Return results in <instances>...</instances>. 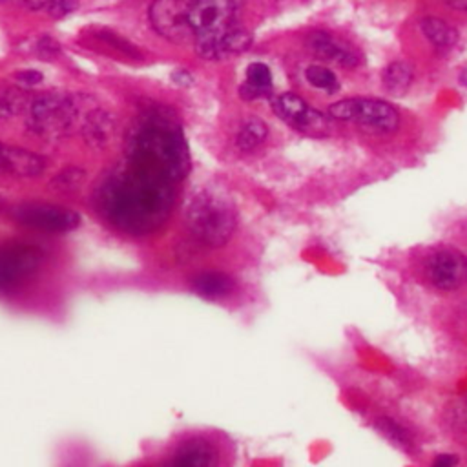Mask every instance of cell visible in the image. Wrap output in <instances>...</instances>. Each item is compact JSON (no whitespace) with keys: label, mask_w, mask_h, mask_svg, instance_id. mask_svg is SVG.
<instances>
[{"label":"cell","mask_w":467,"mask_h":467,"mask_svg":"<svg viewBox=\"0 0 467 467\" xmlns=\"http://www.w3.org/2000/svg\"><path fill=\"white\" fill-rule=\"evenodd\" d=\"M175 182L128 161L97 190V206L102 217L130 235H146L159 230L171 213Z\"/></svg>","instance_id":"cell-1"},{"label":"cell","mask_w":467,"mask_h":467,"mask_svg":"<svg viewBox=\"0 0 467 467\" xmlns=\"http://www.w3.org/2000/svg\"><path fill=\"white\" fill-rule=\"evenodd\" d=\"M128 161L171 182L190 171V151L181 126L162 109L146 111L131 128L126 142Z\"/></svg>","instance_id":"cell-2"},{"label":"cell","mask_w":467,"mask_h":467,"mask_svg":"<svg viewBox=\"0 0 467 467\" xmlns=\"http://www.w3.org/2000/svg\"><path fill=\"white\" fill-rule=\"evenodd\" d=\"M327 113L336 124L350 126L372 140H392L405 124L398 106L385 99L365 95L337 99L328 104Z\"/></svg>","instance_id":"cell-3"},{"label":"cell","mask_w":467,"mask_h":467,"mask_svg":"<svg viewBox=\"0 0 467 467\" xmlns=\"http://www.w3.org/2000/svg\"><path fill=\"white\" fill-rule=\"evenodd\" d=\"M186 228L195 243L219 250L230 243L237 230V210L221 190H201L186 208Z\"/></svg>","instance_id":"cell-4"},{"label":"cell","mask_w":467,"mask_h":467,"mask_svg":"<svg viewBox=\"0 0 467 467\" xmlns=\"http://www.w3.org/2000/svg\"><path fill=\"white\" fill-rule=\"evenodd\" d=\"M401 40L409 57L423 64H436L454 51L460 31L451 15L434 7L414 13L401 29Z\"/></svg>","instance_id":"cell-5"},{"label":"cell","mask_w":467,"mask_h":467,"mask_svg":"<svg viewBox=\"0 0 467 467\" xmlns=\"http://www.w3.org/2000/svg\"><path fill=\"white\" fill-rule=\"evenodd\" d=\"M414 274L427 290L441 296L467 288V252L447 243L432 244L416 257Z\"/></svg>","instance_id":"cell-6"},{"label":"cell","mask_w":467,"mask_h":467,"mask_svg":"<svg viewBox=\"0 0 467 467\" xmlns=\"http://www.w3.org/2000/svg\"><path fill=\"white\" fill-rule=\"evenodd\" d=\"M246 0H188L184 2V24L193 47L223 31L243 24Z\"/></svg>","instance_id":"cell-7"},{"label":"cell","mask_w":467,"mask_h":467,"mask_svg":"<svg viewBox=\"0 0 467 467\" xmlns=\"http://www.w3.org/2000/svg\"><path fill=\"white\" fill-rule=\"evenodd\" d=\"M301 47L306 57L321 60L336 69L359 71L365 66V53L348 35L330 27H312L303 33Z\"/></svg>","instance_id":"cell-8"},{"label":"cell","mask_w":467,"mask_h":467,"mask_svg":"<svg viewBox=\"0 0 467 467\" xmlns=\"http://www.w3.org/2000/svg\"><path fill=\"white\" fill-rule=\"evenodd\" d=\"M84 115L75 97L46 95L31 104L29 128L44 139H62L71 135L77 126L80 128Z\"/></svg>","instance_id":"cell-9"},{"label":"cell","mask_w":467,"mask_h":467,"mask_svg":"<svg viewBox=\"0 0 467 467\" xmlns=\"http://www.w3.org/2000/svg\"><path fill=\"white\" fill-rule=\"evenodd\" d=\"M268 100L272 113L299 133L310 137H327L336 124L327 111L317 109L299 91H281L277 95H272Z\"/></svg>","instance_id":"cell-10"},{"label":"cell","mask_w":467,"mask_h":467,"mask_svg":"<svg viewBox=\"0 0 467 467\" xmlns=\"http://www.w3.org/2000/svg\"><path fill=\"white\" fill-rule=\"evenodd\" d=\"M235 447H228L226 438L212 434H193L173 449L168 463L177 467H219L232 462Z\"/></svg>","instance_id":"cell-11"},{"label":"cell","mask_w":467,"mask_h":467,"mask_svg":"<svg viewBox=\"0 0 467 467\" xmlns=\"http://www.w3.org/2000/svg\"><path fill=\"white\" fill-rule=\"evenodd\" d=\"M292 77L301 89L299 93H303L306 99H332L343 88L336 67L310 57L297 62V66L292 69Z\"/></svg>","instance_id":"cell-12"},{"label":"cell","mask_w":467,"mask_h":467,"mask_svg":"<svg viewBox=\"0 0 467 467\" xmlns=\"http://www.w3.org/2000/svg\"><path fill=\"white\" fill-rule=\"evenodd\" d=\"M13 219L24 226L42 232H69L80 223V215L73 210L44 204V202H24L13 210Z\"/></svg>","instance_id":"cell-13"},{"label":"cell","mask_w":467,"mask_h":467,"mask_svg":"<svg viewBox=\"0 0 467 467\" xmlns=\"http://www.w3.org/2000/svg\"><path fill=\"white\" fill-rule=\"evenodd\" d=\"M42 252L27 243H9L0 246V288H9L29 275L42 265Z\"/></svg>","instance_id":"cell-14"},{"label":"cell","mask_w":467,"mask_h":467,"mask_svg":"<svg viewBox=\"0 0 467 467\" xmlns=\"http://www.w3.org/2000/svg\"><path fill=\"white\" fill-rule=\"evenodd\" d=\"M270 137L268 122L254 111H239L230 128V142L235 153L252 155L265 148Z\"/></svg>","instance_id":"cell-15"},{"label":"cell","mask_w":467,"mask_h":467,"mask_svg":"<svg viewBox=\"0 0 467 467\" xmlns=\"http://www.w3.org/2000/svg\"><path fill=\"white\" fill-rule=\"evenodd\" d=\"M254 42L252 31L244 24H237L215 38L195 46V53L204 60H224L243 55Z\"/></svg>","instance_id":"cell-16"},{"label":"cell","mask_w":467,"mask_h":467,"mask_svg":"<svg viewBox=\"0 0 467 467\" xmlns=\"http://www.w3.org/2000/svg\"><path fill=\"white\" fill-rule=\"evenodd\" d=\"M150 22L153 29L171 40L186 42L190 40L186 24H184V2L182 0H153L150 5Z\"/></svg>","instance_id":"cell-17"},{"label":"cell","mask_w":467,"mask_h":467,"mask_svg":"<svg viewBox=\"0 0 467 467\" xmlns=\"http://www.w3.org/2000/svg\"><path fill=\"white\" fill-rule=\"evenodd\" d=\"M46 170V159L35 151L0 142V173L13 177H36Z\"/></svg>","instance_id":"cell-18"},{"label":"cell","mask_w":467,"mask_h":467,"mask_svg":"<svg viewBox=\"0 0 467 467\" xmlns=\"http://www.w3.org/2000/svg\"><path fill=\"white\" fill-rule=\"evenodd\" d=\"M190 286L192 290L204 297V299H212V301H221L230 297L232 294H235L237 290V283L235 279L223 272V270H201L195 275H192L190 279Z\"/></svg>","instance_id":"cell-19"},{"label":"cell","mask_w":467,"mask_h":467,"mask_svg":"<svg viewBox=\"0 0 467 467\" xmlns=\"http://www.w3.org/2000/svg\"><path fill=\"white\" fill-rule=\"evenodd\" d=\"M274 95V75L266 62H250L244 69V80L239 86V97L244 102L270 99Z\"/></svg>","instance_id":"cell-20"},{"label":"cell","mask_w":467,"mask_h":467,"mask_svg":"<svg viewBox=\"0 0 467 467\" xmlns=\"http://www.w3.org/2000/svg\"><path fill=\"white\" fill-rule=\"evenodd\" d=\"M379 80L387 95L403 97L416 80L414 64L409 58H394L381 69Z\"/></svg>","instance_id":"cell-21"},{"label":"cell","mask_w":467,"mask_h":467,"mask_svg":"<svg viewBox=\"0 0 467 467\" xmlns=\"http://www.w3.org/2000/svg\"><path fill=\"white\" fill-rule=\"evenodd\" d=\"M80 133L84 135V140L88 144L97 148L106 146L113 135V119L99 108L89 109L82 119Z\"/></svg>","instance_id":"cell-22"},{"label":"cell","mask_w":467,"mask_h":467,"mask_svg":"<svg viewBox=\"0 0 467 467\" xmlns=\"http://www.w3.org/2000/svg\"><path fill=\"white\" fill-rule=\"evenodd\" d=\"M372 425H374L376 431H378L385 440H389L392 445H396V447H400V449H403V451H410V449H412L414 438H412L410 431H409L405 425H401L398 420L381 414V416H376V418H374V423H372Z\"/></svg>","instance_id":"cell-23"},{"label":"cell","mask_w":467,"mask_h":467,"mask_svg":"<svg viewBox=\"0 0 467 467\" xmlns=\"http://www.w3.org/2000/svg\"><path fill=\"white\" fill-rule=\"evenodd\" d=\"M445 425L456 434H467V394L454 398L443 410Z\"/></svg>","instance_id":"cell-24"},{"label":"cell","mask_w":467,"mask_h":467,"mask_svg":"<svg viewBox=\"0 0 467 467\" xmlns=\"http://www.w3.org/2000/svg\"><path fill=\"white\" fill-rule=\"evenodd\" d=\"M16 2L26 5L27 9L47 13L55 18L66 16L77 7V0H16Z\"/></svg>","instance_id":"cell-25"},{"label":"cell","mask_w":467,"mask_h":467,"mask_svg":"<svg viewBox=\"0 0 467 467\" xmlns=\"http://www.w3.org/2000/svg\"><path fill=\"white\" fill-rule=\"evenodd\" d=\"M26 97L18 89L0 88V120H5L22 111Z\"/></svg>","instance_id":"cell-26"},{"label":"cell","mask_w":467,"mask_h":467,"mask_svg":"<svg viewBox=\"0 0 467 467\" xmlns=\"http://www.w3.org/2000/svg\"><path fill=\"white\" fill-rule=\"evenodd\" d=\"M97 36H99L102 42H106V44L113 46L115 49H119L120 53H126V55H139L137 49H135L128 40L120 38L119 35H115V33H111V31H100Z\"/></svg>","instance_id":"cell-27"},{"label":"cell","mask_w":467,"mask_h":467,"mask_svg":"<svg viewBox=\"0 0 467 467\" xmlns=\"http://www.w3.org/2000/svg\"><path fill=\"white\" fill-rule=\"evenodd\" d=\"M434 5L447 15L467 16V0H434Z\"/></svg>","instance_id":"cell-28"},{"label":"cell","mask_w":467,"mask_h":467,"mask_svg":"<svg viewBox=\"0 0 467 467\" xmlns=\"http://www.w3.org/2000/svg\"><path fill=\"white\" fill-rule=\"evenodd\" d=\"M16 78H18L20 82H24V84L33 86V84H36V82L42 80V75H40L38 71H35V69H29V71H20V73L16 75Z\"/></svg>","instance_id":"cell-29"},{"label":"cell","mask_w":467,"mask_h":467,"mask_svg":"<svg viewBox=\"0 0 467 467\" xmlns=\"http://www.w3.org/2000/svg\"><path fill=\"white\" fill-rule=\"evenodd\" d=\"M432 463H434L436 467H449V465L458 463V458H456V456H451V454H440Z\"/></svg>","instance_id":"cell-30"},{"label":"cell","mask_w":467,"mask_h":467,"mask_svg":"<svg viewBox=\"0 0 467 467\" xmlns=\"http://www.w3.org/2000/svg\"><path fill=\"white\" fill-rule=\"evenodd\" d=\"M458 241H460V244L463 246L462 250H465L467 252V221L460 226V235H458Z\"/></svg>","instance_id":"cell-31"},{"label":"cell","mask_w":467,"mask_h":467,"mask_svg":"<svg viewBox=\"0 0 467 467\" xmlns=\"http://www.w3.org/2000/svg\"><path fill=\"white\" fill-rule=\"evenodd\" d=\"M460 82L467 88V69H463V71H462V75H460Z\"/></svg>","instance_id":"cell-32"}]
</instances>
